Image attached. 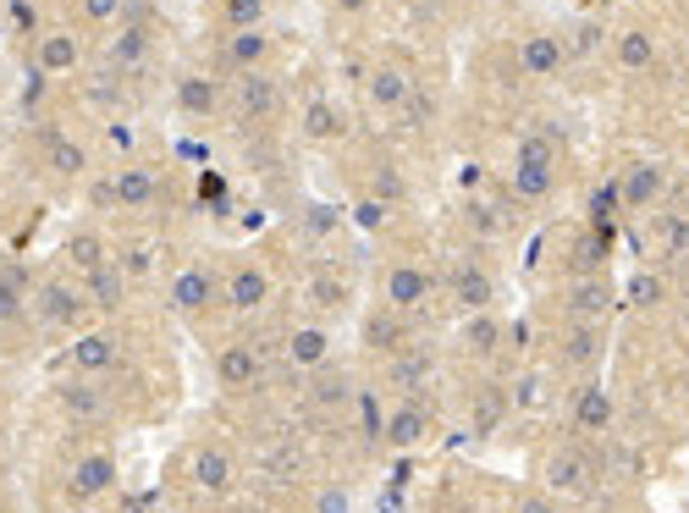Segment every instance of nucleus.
<instances>
[{
    "mask_svg": "<svg viewBox=\"0 0 689 513\" xmlns=\"http://www.w3.org/2000/svg\"><path fill=\"white\" fill-rule=\"evenodd\" d=\"M596 481H601V464L579 442H551L547 453L536 459V486L551 492V497H590Z\"/></svg>",
    "mask_w": 689,
    "mask_h": 513,
    "instance_id": "f257e3e1",
    "label": "nucleus"
},
{
    "mask_svg": "<svg viewBox=\"0 0 689 513\" xmlns=\"http://www.w3.org/2000/svg\"><path fill=\"white\" fill-rule=\"evenodd\" d=\"M166 304H171L182 321H199L210 304H221V276H216L204 260H193V265H182V271L171 276V288H166Z\"/></svg>",
    "mask_w": 689,
    "mask_h": 513,
    "instance_id": "f03ea898",
    "label": "nucleus"
},
{
    "mask_svg": "<svg viewBox=\"0 0 689 513\" xmlns=\"http://www.w3.org/2000/svg\"><path fill=\"white\" fill-rule=\"evenodd\" d=\"M557 310L573 326H607V315H612V282L607 276H568Z\"/></svg>",
    "mask_w": 689,
    "mask_h": 513,
    "instance_id": "7ed1b4c3",
    "label": "nucleus"
},
{
    "mask_svg": "<svg viewBox=\"0 0 689 513\" xmlns=\"http://www.w3.org/2000/svg\"><path fill=\"white\" fill-rule=\"evenodd\" d=\"M612 420H618L612 392H607L596 375H585V381L568 392V425H573L579 436H612Z\"/></svg>",
    "mask_w": 689,
    "mask_h": 513,
    "instance_id": "20e7f679",
    "label": "nucleus"
},
{
    "mask_svg": "<svg viewBox=\"0 0 689 513\" xmlns=\"http://www.w3.org/2000/svg\"><path fill=\"white\" fill-rule=\"evenodd\" d=\"M221 304L238 310V315L266 310V304H271V276H266L254 260H232V265L221 271Z\"/></svg>",
    "mask_w": 689,
    "mask_h": 513,
    "instance_id": "39448f33",
    "label": "nucleus"
},
{
    "mask_svg": "<svg viewBox=\"0 0 689 513\" xmlns=\"http://www.w3.org/2000/svg\"><path fill=\"white\" fill-rule=\"evenodd\" d=\"M227 105H232V117L249 128V122H271L276 105H281V94H276V78L260 67V72H238L232 78V94H227Z\"/></svg>",
    "mask_w": 689,
    "mask_h": 513,
    "instance_id": "423d86ee",
    "label": "nucleus"
},
{
    "mask_svg": "<svg viewBox=\"0 0 689 513\" xmlns=\"http://www.w3.org/2000/svg\"><path fill=\"white\" fill-rule=\"evenodd\" d=\"M447 299L463 310V315H480V310H491L497 304V282H491V271L480 265V260H452V271H447Z\"/></svg>",
    "mask_w": 689,
    "mask_h": 513,
    "instance_id": "0eeeda50",
    "label": "nucleus"
},
{
    "mask_svg": "<svg viewBox=\"0 0 689 513\" xmlns=\"http://www.w3.org/2000/svg\"><path fill=\"white\" fill-rule=\"evenodd\" d=\"M430 293H436V282H430V271L425 265H392L387 271V282H381V299H387V310H398V315H419L425 304H430Z\"/></svg>",
    "mask_w": 689,
    "mask_h": 513,
    "instance_id": "6e6552de",
    "label": "nucleus"
},
{
    "mask_svg": "<svg viewBox=\"0 0 689 513\" xmlns=\"http://www.w3.org/2000/svg\"><path fill=\"white\" fill-rule=\"evenodd\" d=\"M618 193H623V215L657 210L662 193H668V167H657V161H635L629 171H618Z\"/></svg>",
    "mask_w": 689,
    "mask_h": 513,
    "instance_id": "1a4fd4ad",
    "label": "nucleus"
},
{
    "mask_svg": "<svg viewBox=\"0 0 689 513\" xmlns=\"http://www.w3.org/2000/svg\"><path fill=\"white\" fill-rule=\"evenodd\" d=\"M607 359V326H573V321H562V342H557V364L562 370H596Z\"/></svg>",
    "mask_w": 689,
    "mask_h": 513,
    "instance_id": "9d476101",
    "label": "nucleus"
},
{
    "mask_svg": "<svg viewBox=\"0 0 689 513\" xmlns=\"http://www.w3.org/2000/svg\"><path fill=\"white\" fill-rule=\"evenodd\" d=\"M260 375H266V353H260L254 342H227V348L216 353V381H221L227 392H249Z\"/></svg>",
    "mask_w": 689,
    "mask_h": 513,
    "instance_id": "9b49d317",
    "label": "nucleus"
},
{
    "mask_svg": "<svg viewBox=\"0 0 689 513\" xmlns=\"http://www.w3.org/2000/svg\"><path fill=\"white\" fill-rule=\"evenodd\" d=\"M56 409H61L72 425H106V420H111V398H106L94 381H61V386H56Z\"/></svg>",
    "mask_w": 689,
    "mask_h": 513,
    "instance_id": "f8f14e48",
    "label": "nucleus"
},
{
    "mask_svg": "<svg viewBox=\"0 0 689 513\" xmlns=\"http://www.w3.org/2000/svg\"><path fill=\"white\" fill-rule=\"evenodd\" d=\"M188 481H193L199 492H210V497H221V492H232V481H238V470H232V459H227V447H216V442H199V447L188 453Z\"/></svg>",
    "mask_w": 689,
    "mask_h": 513,
    "instance_id": "ddd939ff",
    "label": "nucleus"
},
{
    "mask_svg": "<svg viewBox=\"0 0 689 513\" xmlns=\"http://www.w3.org/2000/svg\"><path fill=\"white\" fill-rule=\"evenodd\" d=\"M331 348H337V338L326 326H292L281 342V359H287V370H326Z\"/></svg>",
    "mask_w": 689,
    "mask_h": 513,
    "instance_id": "4468645a",
    "label": "nucleus"
},
{
    "mask_svg": "<svg viewBox=\"0 0 689 513\" xmlns=\"http://www.w3.org/2000/svg\"><path fill=\"white\" fill-rule=\"evenodd\" d=\"M111 486H117V459H111V453H83V459H72V470H67V492H72L78 503L106 497Z\"/></svg>",
    "mask_w": 689,
    "mask_h": 513,
    "instance_id": "2eb2a0df",
    "label": "nucleus"
},
{
    "mask_svg": "<svg viewBox=\"0 0 689 513\" xmlns=\"http://www.w3.org/2000/svg\"><path fill=\"white\" fill-rule=\"evenodd\" d=\"M562 67H568L562 33H525V39H519V72H525V78H557Z\"/></svg>",
    "mask_w": 689,
    "mask_h": 513,
    "instance_id": "dca6fc26",
    "label": "nucleus"
},
{
    "mask_svg": "<svg viewBox=\"0 0 689 513\" xmlns=\"http://www.w3.org/2000/svg\"><path fill=\"white\" fill-rule=\"evenodd\" d=\"M83 310H94L83 288H72V282H44L39 288V321L44 326H78Z\"/></svg>",
    "mask_w": 689,
    "mask_h": 513,
    "instance_id": "f3484780",
    "label": "nucleus"
},
{
    "mask_svg": "<svg viewBox=\"0 0 689 513\" xmlns=\"http://www.w3.org/2000/svg\"><path fill=\"white\" fill-rule=\"evenodd\" d=\"M67 364L78 375H106V370L122 364V348H117V338H106V332H78L72 348H67Z\"/></svg>",
    "mask_w": 689,
    "mask_h": 513,
    "instance_id": "a211bd4d",
    "label": "nucleus"
},
{
    "mask_svg": "<svg viewBox=\"0 0 689 513\" xmlns=\"http://www.w3.org/2000/svg\"><path fill=\"white\" fill-rule=\"evenodd\" d=\"M508 342V326L491 315V310H480V315H463V326H458V348L469 353V359H497V348Z\"/></svg>",
    "mask_w": 689,
    "mask_h": 513,
    "instance_id": "6ab92c4d",
    "label": "nucleus"
},
{
    "mask_svg": "<svg viewBox=\"0 0 689 513\" xmlns=\"http://www.w3.org/2000/svg\"><path fill=\"white\" fill-rule=\"evenodd\" d=\"M381 436H387V447H419L425 436H430V414L419 409V403H398L392 414H387V425H381Z\"/></svg>",
    "mask_w": 689,
    "mask_h": 513,
    "instance_id": "aec40b11",
    "label": "nucleus"
},
{
    "mask_svg": "<svg viewBox=\"0 0 689 513\" xmlns=\"http://www.w3.org/2000/svg\"><path fill=\"white\" fill-rule=\"evenodd\" d=\"M111 193H117L122 210H143V204H154L160 177H154L149 167H122V171H111Z\"/></svg>",
    "mask_w": 689,
    "mask_h": 513,
    "instance_id": "412c9836",
    "label": "nucleus"
},
{
    "mask_svg": "<svg viewBox=\"0 0 689 513\" xmlns=\"http://www.w3.org/2000/svg\"><path fill=\"white\" fill-rule=\"evenodd\" d=\"M78 61H83V44H78L67 28H56V33L39 39V72H44V78H67Z\"/></svg>",
    "mask_w": 689,
    "mask_h": 513,
    "instance_id": "4be33fe9",
    "label": "nucleus"
},
{
    "mask_svg": "<svg viewBox=\"0 0 689 513\" xmlns=\"http://www.w3.org/2000/svg\"><path fill=\"white\" fill-rule=\"evenodd\" d=\"M83 293H89V304H94V310H106V315H111V310H122V299H128V271L111 260V265H100V271H89V276H83Z\"/></svg>",
    "mask_w": 689,
    "mask_h": 513,
    "instance_id": "5701e85b",
    "label": "nucleus"
},
{
    "mask_svg": "<svg viewBox=\"0 0 689 513\" xmlns=\"http://www.w3.org/2000/svg\"><path fill=\"white\" fill-rule=\"evenodd\" d=\"M365 94H370V105H376V111H403V100L413 94V83H409V72H403V67H376V72H370V83H365Z\"/></svg>",
    "mask_w": 689,
    "mask_h": 513,
    "instance_id": "b1692460",
    "label": "nucleus"
},
{
    "mask_svg": "<svg viewBox=\"0 0 689 513\" xmlns=\"http://www.w3.org/2000/svg\"><path fill=\"white\" fill-rule=\"evenodd\" d=\"M266 56H271L266 28H243V33H232V39H227V67H232V78H238V72H260V67H266Z\"/></svg>",
    "mask_w": 689,
    "mask_h": 513,
    "instance_id": "393cba45",
    "label": "nucleus"
},
{
    "mask_svg": "<svg viewBox=\"0 0 689 513\" xmlns=\"http://www.w3.org/2000/svg\"><path fill=\"white\" fill-rule=\"evenodd\" d=\"M612 56H618V67L623 72H646L651 61H657V39H651V28H623L618 39H612Z\"/></svg>",
    "mask_w": 689,
    "mask_h": 513,
    "instance_id": "a878e982",
    "label": "nucleus"
},
{
    "mask_svg": "<svg viewBox=\"0 0 689 513\" xmlns=\"http://www.w3.org/2000/svg\"><path fill=\"white\" fill-rule=\"evenodd\" d=\"M177 105H182L188 117H216V111H221V83L188 72V78H177Z\"/></svg>",
    "mask_w": 689,
    "mask_h": 513,
    "instance_id": "bb28decb",
    "label": "nucleus"
},
{
    "mask_svg": "<svg viewBox=\"0 0 689 513\" xmlns=\"http://www.w3.org/2000/svg\"><path fill=\"white\" fill-rule=\"evenodd\" d=\"M513 171H557V133L536 128L513 144Z\"/></svg>",
    "mask_w": 689,
    "mask_h": 513,
    "instance_id": "cd10ccee",
    "label": "nucleus"
},
{
    "mask_svg": "<svg viewBox=\"0 0 689 513\" xmlns=\"http://www.w3.org/2000/svg\"><path fill=\"white\" fill-rule=\"evenodd\" d=\"M342 133H348L342 105H331V100H309V105H303V139L331 144V139H342Z\"/></svg>",
    "mask_w": 689,
    "mask_h": 513,
    "instance_id": "c85d7f7f",
    "label": "nucleus"
},
{
    "mask_svg": "<svg viewBox=\"0 0 689 513\" xmlns=\"http://www.w3.org/2000/svg\"><path fill=\"white\" fill-rule=\"evenodd\" d=\"M44 171H50V177H72V182H78V177L89 171V150H83L78 139H61V133H56V139H50V150H44Z\"/></svg>",
    "mask_w": 689,
    "mask_h": 513,
    "instance_id": "c756f323",
    "label": "nucleus"
},
{
    "mask_svg": "<svg viewBox=\"0 0 689 513\" xmlns=\"http://www.w3.org/2000/svg\"><path fill=\"white\" fill-rule=\"evenodd\" d=\"M568 276H607V238L601 232H585L568 249Z\"/></svg>",
    "mask_w": 689,
    "mask_h": 513,
    "instance_id": "7c9ffc66",
    "label": "nucleus"
},
{
    "mask_svg": "<svg viewBox=\"0 0 689 513\" xmlns=\"http://www.w3.org/2000/svg\"><path fill=\"white\" fill-rule=\"evenodd\" d=\"M106 56H111V67H138V61L149 56V28L122 22V28H117V39L106 44Z\"/></svg>",
    "mask_w": 689,
    "mask_h": 513,
    "instance_id": "2f4dec72",
    "label": "nucleus"
},
{
    "mask_svg": "<svg viewBox=\"0 0 689 513\" xmlns=\"http://www.w3.org/2000/svg\"><path fill=\"white\" fill-rule=\"evenodd\" d=\"M67 260L89 276V271L111 265V249H106V238H100V232H72V238H67Z\"/></svg>",
    "mask_w": 689,
    "mask_h": 513,
    "instance_id": "473e14b6",
    "label": "nucleus"
},
{
    "mask_svg": "<svg viewBox=\"0 0 689 513\" xmlns=\"http://www.w3.org/2000/svg\"><path fill=\"white\" fill-rule=\"evenodd\" d=\"M28 315V282L17 271H0V326Z\"/></svg>",
    "mask_w": 689,
    "mask_h": 513,
    "instance_id": "72a5a7b5",
    "label": "nucleus"
},
{
    "mask_svg": "<svg viewBox=\"0 0 689 513\" xmlns=\"http://www.w3.org/2000/svg\"><path fill=\"white\" fill-rule=\"evenodd\" d=\"M562 44H568V56H596V50L607 44V28H601L596 17H585V22H573V28L562 33Z\"/></svg>",
    "mask_w": 689,
    "mask_h": 513,
    "instance_id": "f704fd0d",
    "label": "nucleus"
},
{
    "mask_svg": "<svg viewBox=\"0 0 689 513\" xmlns=\"http://www.w3.org/2000/svg\"><path fill=\"white\" fill-rule=\"evenodd\" d=\"M221 22H227L232 33L266 28V0H221Z\"/></svg>",
    "mask_w": 689,
    "mask_h": 513,
    "instance_id": "c9c22d12",
    "label": "nucleus"
},
{
    "mask_svg": "<svg viewBox=\"0 0 689 513\" xmlns=\"http://www.w3.org/2000/svg\"><path fill=\"white\" fill-rule=\"evenodd\" d=\"M309 304H314V310H342V304H348V282L331 276V271H320V276L309 282Z\"/></svg>",
    "mask_w": 689,
    "mask_h": 513,
    "instance_id": "e433bc0d",
    "label": "nucleus"
},
{
    "mask_svg": "<svg viewBox=\"0 0 689 513\" xmlns=\"http://www.w3.org/2000/svg\"><path fill=\"white\" fill-rule=\"evenodd\" d=\"M348 398H353L348 375H342V370H337V375H331V370H320V381H314V409H342Z\"/></svg>",
    "mask_w": 689,
    "mask_h": 513,
    "instance_id": "4c0bfd02",
    "label": "nucleus"
},
{
    "mask_svg": "<svg viewBox=\"0 0 689 513\" xmlns=\"http://www.w3.org/2000/svg\"><path fill=\"white\" fill-rule=\"evenodd\" d=\"M508 182H513V199H530V204H536V199H547L551 193L557 171H513Z\"/></svg>",
    "mask_w": 689,
    "mask_h": 513,
    "instance_id": "58836bf2",
    "label": "nucleus"
},
{
    "mask_svg": "<svg viewBox=\"0 0 689 513\" xmlns=\"http://www.w3.org/2000/svg\"><path fill=\"white\" fill-rule=\"evenodd\" d=\"M425 375H430V353H425V348H403V359L392 364V381L413 386V381H425Z\"/></svg>",
    "mask_w": 689,
    "mask_h": 513,
    "instance_id": "ea45409f",
    "label": "nucleus"
},
{
    "mask_svg": "<svg viewBox=\"0 0 689 513\" xmlns=\"http://www.w3.org/2000/svg\"><path fill=\"white\" fill-rule=\"evenodd\" d=\"M618 210H623V193H618V177H612L607 188H596V193H590V215H596V232H601V221H612Z\"/></svg>",
    "mask_w": 689,
    "mask_h": 513,
    "instance_id": "a19ab883",
    "label": "nucleus"
},
{
    "mask_svg": "<svg viewBox=\"0 0 689 513\" xmlns=\"http://www.w3.org/2000/svg\"><path fill=\"white\" fill-rule=\"evenodd\" d=\"M662 249H668L673 260H685L689 254V215H662Z\"/></svg>",
    "mask_w": 689,
    "mask_h": 513,
    "instance_id": "79ce46f5",
    "label": "nucleus"
},
{
    "mask_svg": "<svg viewBox=\"0 0 689 513\" xmlns=\"http://www.w3.org/2000/svg\"><path fill=\"white\" fill-rule=\"evenodd\" d=\"M508 513H557V497L541 492V486H530V492H519V497H513V509H508Z\"/></svg>",
    "mask_w": 689,
    "mask_h": 513,
    "instance_id": "37998d69",
    "label": "nucleus"
},
{
    "mask_svg": "<svg viewBox=\"0 0 689 513\" xmlns=\"http://www.w3.org/2000/svg\"><path fill=\"white\" fill-rule=\"evenodd\" d=\"M303 232H309V238H331V232H337V215H331V210H309V215H303Z\"/></svg>",
    "mask_w": 689,
    "mask_h": 513,
    "instance_id": "c03bdc74",
    "label": "nucleus"
},
{
    "mask_svg": "<svg viewBox=\"0 0 689 513\" xmlns=\"http://www.w3.org/2000/svg\"><path fill=\"white\" fill-rule=\"evenodd\" d=\"M83 17H94V22H117V17H122V0H83Z\"/></svg>",
    "mask_w": 689,
    "mask_h": 513,
    "instance_id": "a18cd8bd",
    "label": "nucleus"
},
{
    "mask_svg": "<svg viewBox=\"0 0 689 513\" xmlns=\"http://www.w3.org/2000/svg\"><path fill=\"white\" fill-rule=\"evenodd\" d=\"M359 221H365V227H381V221H387V204L365 199V204H359Z\"/></svg>",
    "mask_w": 689,
    "mask_h": 513,
    "instance_id": "49530a36",
    "label": "nucleus"
},
{
    "mask_svg": "<svg viewBox=\"0 0 689 513\" xmlns=\"http://www.w3.org/2000/svg\"><path fill=\"white\" fill-rule=\"evenodd\" d=\"M635 293H640L646 304H657V299H662V282H657V276H640V282H635Z\"/></svg>",
    "mask_w": 689,
    "mask_h": 513,
    "instance_id": "de8ad7c7",
    "label": "nucleus"
},
{
    "mask_svg": "<svg viewBox=\"0 0 689 513\" xmlns=\"http://www.w3.org/2000/svg\"><path fill=\"white\" fill-rule=\"evenodd\" d=\"M320 513H348V497L342 492H320Z\"/></svg>",
    "mask_w": 689,
    "mask_h": 513,
    "instance_id": "09e8293b",
    "label": "nucleus"
},
{
    "mask_svg": "<svg viewBox=\"0 0 689 513\" xmlns=\"http://www.w3.org/2000/svg\"><path fill=\"white\" fill-rule=\"evenodd\" d=\"M331 6H337V11H365L370 0H331Z\"/></svg>",
    "mask_w": 689,
    "mask_h": 513,
    "instance_id": "8fccbe9b",
    "label": "nucleus"
},
{
    "mask_svg": "<svg viewBox=\"0 0 689 513\" xmlns=\"http://www.w3.org/2000/svg\"><path fill=\"white\" fill-rule=\"evenodd\" d=\"M6 6H11V0H0V11H6Z\"/></svg>",
    "mask_w": 689,
    "mask_h": 513,
    "instance_id": "3c124183",
    "label": "nucleus"
},
{
    "mask_svg": "<svg viewBox=\"0 0 689 513\" xmlns=\"http://www.w3.org/2000/svg\"><path fill=\"white\" fill-rule=\"evenodd\" d=\"M0 513H6V509H0Z\"/></svg>",
    "mask_w": 689,
    "mask_h": 513,
    "instance_id": "603ef678",
    "label": "nucleus"
}]
</instances>
